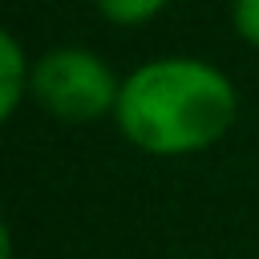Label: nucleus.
Segmentation results:
<instances>
[{
    "label": "nucleus",
    "mask_w": 259,
    "mask_h": 259,
    "mask_svg": "<svg viewBox=\"0 0 259 259\" xmlns=\"http://www.w3.org/2000/svg\"><path fill=\"white\" fill-rule=\"evenodd\" d=\"M24 85H32V69L24 65V49H20L16 32H4L0 36V117L16 113Z\"/></svg>",
    "instance_id": "nucleus-3"
},
{
    "label": "nucleus",
    "mask_w": 259,
    "mask_h": 259,
    "mask_svg": "<svg viewBox=\"0 0 259 259\" xmlns=\"http://www.w3.org/2000/svg\"><path fill=\"white\" fill-rule=\"evenodd\" d=\"M32 97L45 113H53L57 121L69 125H85L97 121L101 113L117 109V93L121 81L113 77V69L77 45L65 49H49L36 65H32Z\"/></svg>",
    "instance_id": "nucleus-2"
},
{
    "label": "nucleus",
    "mask_w": 259,
    "mask_h": 259,
    "mask_svg": "<svg viewBox=\"0 0 259 259\" xmlns=\"http://www.w3.org/2000/svg\"><path fill=\"white\" fill-rule=\"evenodd\" d=\"M239 113L235 85L198 57H158L138 65L117 93L113 121L146 154H194L214 146Z\"/></svg>",
    "instance_id": "nucleus-1"
},
{
    "label": "nucleus",
    "mask_w": 259,
    "mask_h": 259,
    "mask_svg": "<svg viewBox=\"0 0 259 259\" xmlns=\"http://www.w3.org/2000/svg\"><path fill=\"white\" fill-rule=\"evenodd\" d=\"M97 12L113 24H142L166 8V0H93Z\"/></svg>",
    "instance_id": "nucleus-4"
},
{
    "label": "nucleus",
    "mask_w": 259,
    "mask_h": 259,
    "mask_svg": "<svg viewBox=\"0 0 259 259\" xmlns=\"http://www.w3.org/2000/svg\"><path fill=\"white\" fill-rule=\"evenodd\" d=\"M231 20H235V32L259 49V0H235L231 4Z\"/></svg>",
    "instance_id": "nucleus-5"
}]
</instances>
